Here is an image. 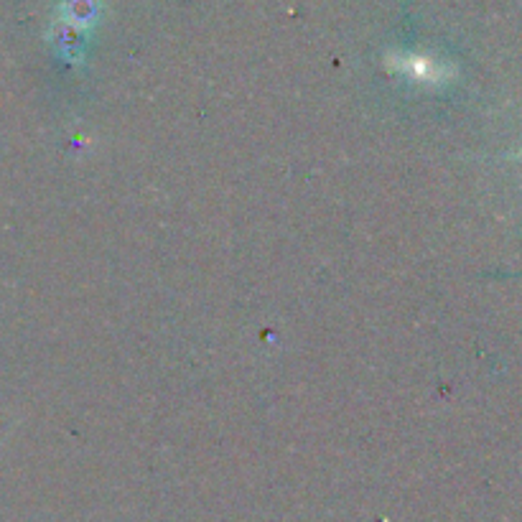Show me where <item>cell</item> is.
<instances>
[{"label":"cell","instance_id":"obj_1","mask_svg":"<svg viewBox=\"0 0 522 522\" xmlns=\"http://www.w3.org/2000/svg\"><path fill=\"white\" fill-rule=\"evenodd\" d=\"M403 69L408 74H413L416 79H436L438 77V67L431 62V59L423 57H408L403 62Z\"/></svg>","mask_w":522,"mask_h":522},{"label":"cell","instance_id":"obj_2","mask_svg":"<svg viewBox=\"0 0 522 522\" xmlns=\"http://www.w3.org/2000/svg\"><path fill=\"white\" fill-rule=\"evenodd\" d=\"M74 18L85 21V18L95 16V0H72Z\"/></svg>","mask_w":522,"mask_h":522}]
</instances>
